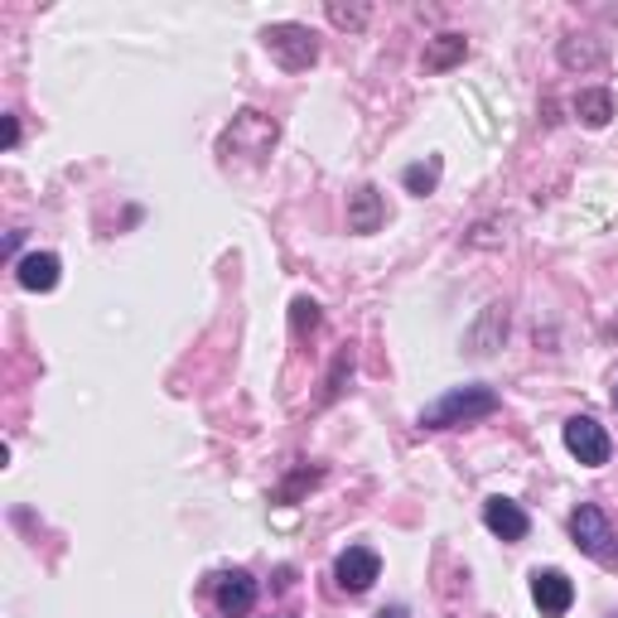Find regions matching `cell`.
Instances as JSON below:
<instances>
[{
	"mask_svg": "<svg viewBox=\"0 0 618 618\" xmlns=\"http://www.w3.org/2000/svg\"><path fill=\"white\" fill-rule=\"evenodd\" d=\"M566 449L580 459V464L599 469L609 464V435H604V425L594 421V415H575V421H566Z\"/></svg>",
	"mask_w": 618,
	"mask_h": 618,
	"instance_id": "obj_4",
	"label": "cell"
},
{
	"mask_svg": "<svg viewBox=\"0 0 618 618\" xmlns=\"http://www.w3.org/2000/svg\"><path fill=\"white\" fill-rule=\"evenodd\" d=\"M334 25H363V10H343V5H329Z\"/></svg>",
	"mask_w": 618,
	"mask_h": 618,
	"instance_id": "obj_15",
	"label": "cell"
},
{
	"mask_svg": "<svg viewBox=\"0 0 618 618\" xmlns=\"http://www.w3.org/2000/svg\"><path fill=\"white\" fill-rule=\"evenodd\" d=\"M213 604H218V614H228V618L252 614V604H256V580L246 575V570H228V575L218 580V590H213Z\"/></svg>",
	"mask_w": 618,
	"mask_h": 618,
	"instance_id": "obj_7",
	"label": "cell"
},
{
	"mask_svg": "<svg viewBox=\"0 0 618 618\" xmlns=\"http://www.w3.org/2000/svg\"><path fill=\"white\" fill-rule=\"evenodd\" d=\"M377 575H381V560L373 546H348L343 556L334 560V580H339L343 594H367Z\"/></svg>",
	"mask_w": 618,
	"mask_h": 618,
	"instance_id": "obj_5",
	"label": "cell"
},
{
	"mask_svg": "<svg viewBox=\"0 0 618 618\" xmlns=\"http://www.w3.org/2000/svg\"><path fill=\"white\" fill-rule=\"evenodd\" d=\"M20 141V126H15V117H5V145H15Z\"/></svg>",
	"mask_w": 618,
	"mask_h": 618,
	"instance_id": "obj_16",
	"label": "cell"
},
{
	"mask_svg": "<svg viewBox=\"0 0 618 618\" xmlns=\"http://www.w3.org/2000/svg\"><path fill=\"white\" fill-rule=\"evenodd\" d=\"M570 536H575V546L590 560H599V566H618V536H614V526H609V517H604V508L580 502V508L570 512Z\"/></svg>",
	"mask_w": 618,
	"mask_h": 618,
	"instance_id": "obj_2",
	"label": "cell"
},
{
	"mask_svg": "<svg viewBox=\"0 0 618 618\" xmlns=\"http://www.w3.org/2000/svg\"><path fill=\"white\" fill-rule=\"evenodd\" d=\"M314 324H319V305L314 300H295V334L314 329Z\"/></svg>",
	"mask_w": 618,
	"mask_h": 618,
	"instance_id": "obj_14",
	"label": "cell"
},
{
	"mask_svg": "<svg viewBox=\"0 0 618 618\" xmlns=\"http://www.w3.org/2000/svg\"><path fill=\"white\" fill-rule=\"evenodd\" d=\"M348 228L353 232H377L381 228V194L373 184L353 194V204H348Z\"/></svg>",
	"mask_w": 618,
	"mask_h": 618,
	"instance_id": "obj_10",
	"label": "cell"
},
{
	"mask_svg": "<svg viewBox=\"0 0 618 618\" xmlns=\"http://www.w3.org/2000/svg\"><path fill=\"white\" fill-rule=\"evenodd\" d=\"M15 280L25 290H53V286H59V256H53V252L25 256V262H20V271H15Z\"/></svg>",
	"mask_w": 618,
	"mask_h": 618,
	"instance_id": "obj_9",
	"label": "cell"
},
{
	"mask_svg": "<svg viewBox=\"0 0 618 618\" xmlns=\"http://www.w3.org/2000/svg\"><path fill=\"white\" fill-rule=\"evenodd\" d=\"M614 407H618V387H614Z\"/></svg>",
	"mask_w": 618,
	"mask_h": 618,
	"instance_id": "obj_18",
	"label": "cell"
},
{
	"mask_svg": "<svg viewBox=\"0 0 618 618\" xmlns=\"http://www.w3.org/2000/svg\"><path fill=\"white\" fill-rule=\"evenodd\" d=\"M532 599L546 618H560L570 604H575V584H570L566 570H536L532 575Z\"/></svg>",
	"mask_w": 618,
	"mask_h": 618,
	"instance_id": "obj_6",
	"label": "cell"
},
{
	"mask_svg": "<svg viewBox=\"0 0 618 618\" xmlns=\"http://www.w3.org/2000/svg\"><path fill=\"white\" fill-rule=\"evenodd\" d=\"M483 526H488L493 536H502V542H522L532 522H526V512L517 508L512 498H488L483 502Z\"/></svg>",
	"mask_w": 618,
	"mask_h": 618,
	"instance_id": "obj_8",
	"label": "cell"
},
{
	"mask_svg": "<svg viewBox=\"0 0 618 618\" xmlns=\"http://www.w3.org/2000/svg\"><path fill=\"white\" fill-rule=\"evenodd\" d=\"M498 411V391L493 387H455L445 391L440 401H431V407L421 411V425L425 431H455V425H469V421H483V415Z\"/></svg>",
	"mask_w": 618,
	"mask_h": 618,
	"instance_id": "obj_1",
	"label": "cell"
},
{
	"mask_svg": "<svg viewBox=\"0 0 618 618\" xmlns=\"http://www.w3.org/2000/svg\"><path fill=\"white\" fill-rule=\"evenodd\" d=\"M469 53V44H464V35H440L431 44V49H425V69L431 73H445L449 63H459Z\"/></svg>",
	"mask_w": 618,
	"mask_h": 618,
	"instance_id": "obj_12",
	"label": "cell"
},
{
	"mask_svg": "<svg viewBox=\"0 0 618 618\" xmlns=\"http://www.w3.org/2000/svg\"><path fill=\"white\" fill-rule=\"evenodd\" d=\"M575 111H580V121L584 126H609V117H614V97L604 93V87H594V93H580L575 97Z\"/></svg>",
	"mask_w": 618,
	"mask_h": 618,
	"instance_id": "obj_11",
	"label": "cell"
},
{
	"mask_svg": "<svg viewBox=\"0 0 618 618\" xmlns=\"http://www.w3.org/2000/svg\"><path fill=\"white\" fill-rule=\"evenodd\" d=\"M381 618H407V614H401V609H381Z\"/></svg>",
	"mask_w": 618,
	"mask_h": 618,
	"instance_id": "obj_17",
	"label": "cell"
},
{
	"mask_svg": "<svg viewBox=\"0 0 618 618\" xmlns=\"http://www.w3.org/2000/svg\"><path fill=\"white\" fill-rule=\"evenodd\" d=\"M401 179H407V189H411V194H415V198H425V194H435V184H440V160H425V165H411V170H407V174H401Z\"/></svg>",
	"mask_w": 618,
	"mask_h": 618,
	"instance_id": "obj_13",
	"label": "cell"
},
{
	"mask_svg": "<svg viewBox=\"0 0 618 618\" xmlns=\"http://www.w3.org/2000/svg\"><path fill=\"white\" fill-rule=\"evenodd\" d=\"M262 39H266V53L290 73H305L310 63L319 59V35L305 25H271Z\"/></svg>",
	"mask_w": 618,
	"mask_h": 618,
	"instance_id": "obj_3",
	"label": "cell"
}]
</instances>
